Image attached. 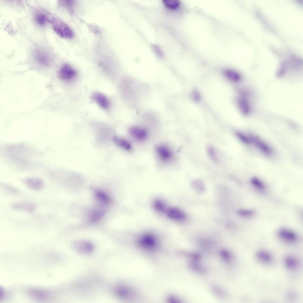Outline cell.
<instances>
[{
	"mask_svg": "<svg viewBox=\"0 0 303 303\" xmlns=\"http://www.w3.org/2000/svg\"><path fill=\"white\" fill-rule=\"evenodd\" d=\"M2 153L5 159L18 167L27 168L34 166L39 152L29 146L22 143L5 145Z\"/></svg>",
	"mask_w": 303,
	"mask_h": 303,
	"instance_id": "cell-1",
	"label": "cell"
},
{
	"mask_svg": "<svg viewBox=\"0 0 303 303\" xmlns=\"http://www.w3.org/2000/svg\"><path fill=\"white\" fill-rule=\"evenodd\" d=\"M53 29L60 37L66 39H71L74 36V33L69 26L60 19L53 17L50 19Z\"/></svg>",
	"mask_w": 303,
	"mask_h": 303,
	"instance_id": "cell-2",
	"label": "cell"
},
{
	"mask_svg": "<svg viewBox=\"0 0 303 303\" xmlns=\"http://www.w3.org/2000/svg\"><path fill=\"white\" fill-rule=\"evenodd\" d=\"M140 246L147 250H152L157 245V240L155 236L150 233L143 235L138 240Z\"/></svg>",
	"mask_w": 303,
	"mask_h": 303,
	"instance_id": "cell-3",
	"label": "cell"
},
{
	"mask_svg": "<svg viewBox=\"0 0 303 303\" xmlns=\"http://www.w3.org/2000/svg\"><path fill=\"white\" fill-rule=\"evenodd\" d=\"M76 70L68 64H64L60 67L58 75L60 79L65 81H69L73 79L77 75Z\"/></svg>",
	"mask_w": 303,
	"mask_h": 303,
	"instance_id": "cell-4",
	"label": "cell"
},
{
	"mask_svg": "<svg viewBox=\"0 0 303 303\" xmlns=\"http://www.w3.org/2000/svg\"><path fill=\"white\" fill-rule=\"evenodd\" d=\"M34 55L38 63L43 66L49 65L51 61V57L49 53L42 48H37L35 51Z\"/></svg>",
	"mask_w": 303,
	"mask_h": 303,
	"instance_id": "cell-5",
	"label": "cell"
},
{
	"mask_svg": "<svg viewBox=\"0 0 303 303\" xmlns=\"http://www.w3.org/2000/svg\"><path fill=\"white\" fill-rule=\"evenodd\" d=\"M22 182L29 188L34 191H39L44 186V183L41 179L36 177H28L22 180Z\"/></svg>",
	"mask_w": 303,
	"mask_h": 303,
	"instance_id": "cell-6",
	"label": "cell"
},
{
	"mask_svg": "<svg viewBox=\"0 0 303 303\" xmlns=\"http://www.w3.org/2000/svg\"><path fill=\"white\" fill-rule=\"evenodd\" d=\"M156 153L160 160L165 162L171 161L173 157L172 152L167 146L164 145H160L156 148Z\"/></svg>",
	"mask_w": 303,
	"mask_h": 303,
	"instance_id": "cell-7",
	"label": "cell"
},
{
	"mask_svg": "<svg viewBox=\"0 0 303 303\" xmlns=\"http://www.w3.org/2000/svg\"><path fill=\"white\" fill-rule=\"evenodd\" d=\"M129 132L132 137L138 141H144L146 139L148 136L147 130L142 127H132L130 128Z\"/></svg>",
	"mask_w": 303,
	"mask_h": 303,
	"instance_id": "cell-8",
	"label": "cell"
},
{
	"mask_svg": "<svg viewBox=\"0 0 303 303\" xmlns=\"http://www.w3.org/2000/svg\"><path fill=\"white\" fill-rule=\"evenodd\" d=\"M165 213L167 216L173 220L182 221L186 218L185 214L181 210L173 207L167 208Z\"/></svg>",
	"mask_w": 303,
	"mask_h": 303,
	"instance_id": "cell-9",
	"label": "cell"
},
{
	"mask_svg": "<svg viewBox=\"0 0 303 303\" xmlns=\"http://www.w3.org/2000/svg\"><path fill=\"white\" fill-rule=\"evenodd\" d=\"M249 138L250 142H252L262 152L267 155L271 153V149L270 147L260 138L254 136H250Z\"/></svg>",
	"mask_w": 303,
	"mask_h": 303,
	"instance_id": "cell-10",
	"label": "cell"
},
{
	"mask_svg": "<svg viewBox=\"0 0 303 303\" xmlns=\"http://www.w3.org/2000/svg\"><path fill=\"white\" fill-rule=\"evenodd\" d=\"M279 237L283 240L289 242L296 241L298 237L296 233L286 228H281L278 232Z\"/></svg>",
	"mask_w": 303,
	"mask_h": 303,
	"instance_id": "cell-11",
	"label": "cell"
},
{
	"mask_svg": "<svg viewBox=\"0 0 303 303\" xmlns=\"http://www.w3.org/2000/svg\"><path fill=\"white\" fill-rule=\"evenodd\" d=\"M74 247L78 251L83 253H90L93 251L94 249L92 244L86 241L75 242L74 244Z\"/></svg>",
	"mask_w": 303,
	"mask_h": 303,
	"instance_id": "cell-12",
	"label": "cell"
},
{
	"mask_svg": "<svg viewBox=\"0 0 303 303\" xmlns=\"http://www.w3.org/2000/svg\"><path fill=\"white\" fill-rule=\"evenodd\" d=\"M93 100L101 108L104 109H108L110 106L109 100L103 94L96 92L94 93L92 96Z\"/></svg>",
	"mask_w": 303,
	"mask_h": 303,
	"instance_id": "cell-13",
	"label": "cell"
},
{
	"mask_svg": "<svg viewBox=\"0 0 303 303\" xmlns=\"http://www.w3.org/2000/svg\"><path fill=\"white\" fill-rule=\"evenodd\" d=\"M13 207L17 210L31 212L35 209L36 205L32 202L23 201L19 202L14 204L13 205Z\"/></svg>",
	"mask_w": 303,
	"mask_h": 303,
	"instance_id": "cell-14",
	"label": "cell"
},
{
	"mask_svg": "<svg viewBox=\"0 0 303 303\" xmlns=\"http://www.w3.org/2000/svg\"><path fill=\"white\" fill-rule=\"evenodd\" d=\"M104 207H103V206H99L92 211L89 217V220L90 222L92 223H95L97 222L104 215L106 210Z\"/></svg>",
	"mask_w": 303,
	"mask_h": 303,
	"instance_id": "cell-15",
	"label": "cell"
},
{
	"mask_svg": "<svg viewBox=\"0 0 303 303\" xmlns=\"http://www.w3.org/2000/svg\"><path fill=\"white\" fill-rule=\"evenodd\" d=\"M236 101L241 112L244 115H248L250 111V107L246 99L243 97H239L237 99Z\"/></svg>",
	"mask_w": 303,
	"mask_h": 303,
	"instance_id": "cell-16",
	"label": "cell"
},
{
	"mask_svg": "<svg viewBox=\"0 0 303 303\" xmlns=\"http://www.w3.org/2000/svg\"><path fill=\"white\" fill-rule=\"evenodd\" d=\"M256 255L257 260L263 263H269L272 260L271 254L269 252L265 250H261L258 251Z\"/></svg>",
	"mask_w": 303,
	"mask_h": 303,
	"instance_id": "cell-17",
	"label": "cell"
},
{
	"mask_svg": "<svg viewBox=\"0 0 303 303\" xmlns=\"http://www.w3.org/2000/svg\"><path fill=\"white\" fill-rule=\"evenodd\" d=\"M34 20L36 23L40 26H43L48 22H50V19L44 12L38 11L34 14Z\"/></svg>",
	"mask_w": 303,
	"mask_h": 303,
	"instance_id": "cell-18",
	"label": "cell"
},
{
	"mask_svg": "<svg viewBox=\"0 0 303 303\" xmlns=\"http://www.w3.org/2000/svg\"><path fill=\"white\" fill-rule=\"evenodd\" d=\"M224 76L229 80L233 82H238L241 79V76L237 72L230 69H226L223 71Z\"/></svg>",
	"mask_w": 303,
	"mask_h": 303,
	"instance_id": "cell-19",
	"label": "cell"
},
{
	"mask_svg": "<svg viewBox=\"0 0 303 303\" xmlns=\"http://www.w3.org/2000/svg\"><path fill=\"white\" fill-rule=\"evenodd\" d=\"M112 139L116 144L125 150L130 151L131 149L130 144L126 140L116 136H113Z\"/></svg>",
	"mask_w": 303,
	"mask_h": 303,
	"instance_id": "cell-20",
	"label": "cell"
},
{
	"mask_svg": "<svg viewBox=\"0 0 303 303\" xmlns=\"http://www.w3.org/2000/svg\"><path fill=\"white\" fill-rule=\"evenodd\" d=\"M95 196L98 202L107 205L110 201L109 197L103 191L96 190L94 192Z\"/></svg>",
	"mask_w": 303,
	"mask_h": 303,
	"instance_id": "cell-21",
	"label": "cell"
},
{
	"mask_svg": "<svg viewBox=\"0 0 303 303\" xmlns=\"http://www.w3.org/2000/svg\"><path fill=\"white\" fill-rule=\"evenodd\" d=\"M284 264L287 267L290 269H294L298 267V261L294 257L288 255L284 259Z\"/></svg>",
	"mask_w": 303,
	"mask_h": 303,
	"instance_id": "cell-22",
	"label": "cell"
},
{
	"mask_svg": "<svg viewBox=\"0 0 303 303\" xmlns=\"http://www.w3.org/2000/svg\"><path fill=\"white\" fill-rule=\"evenodd\" d=\"M153 206L154 209L160 213L165 212L167 208L165 203L162 200L159 199L154 201Z\"/></svg>",
	"mask_w": 303,
	"mask_h": 303,
	"instance_id": "cell-23",
	"label": "cell"
},
{
	"mask_svg": "<svg viewBox=\"0 0 303 303\" xmlns=\"http://www.w3.org/2000/svg\"><path fill=\"white\" fill-rule=\"evenodd\" d=\"M163 3L166 8L170 10H175L177 9L180 4V2L178 1L175 0H163Z\"/></svg>",
	"mask_w": 303,
	"mask_h": 303,
	"instance_id": "cell-24",
	"label": "cell"
},
{
	"mask_svg": "<svg viewBox=\"0 0 303 303\" xmlns=\"http://www.w3.org/2000/svg\"><path fill=\"white\" fill-rule=\"evenodd\" d=\"M61 5L65 7L71 12H73V8L75 5V1L73 0H63L60 1Z\"/></svg>",
	"mask_w": 303,
	"mask_h": 303,
	"instance_id": "cell-25",
	"label": "cell"
},
{
	"mask_svg": "<svg viewBox=\"0 0 303 303\" xmlns=\"http://www.w3.org/2000/svg\"><path fill=\"white\" fill-rule=\"evenodd\" d=\"M129 291L127 288L123 286L118 287L115 290V292L117 295L121 297H126L128 295Z\"/></svg>",
	"mask_w": 303,
	"mask_h": 303,
	"instance_id": "cell-26",
	"label": "cell"
},
{
	"mask_svg": "<svg viewBox=\"0 0 303 303\" xmlns=\"http://www.w3.org/2000/svg\"><path fill=\"white\" fill-rule=\"evenodd\" d=\"M2 186L5 190L13 194H17L19 193L17 189L13 186L7 183H2Z\"/></svg>",
	"mask_w": 303,
	"mask_h": 303,
	"instance_id": "cell-27",
	"label": "cell"
},
{
	"mask_svg": "<svg viewBox=\"0 0 303 303\" xmlns=\"http://www.w3.org/2000/svg\"><path fill=\"white\" fill-rule=\"evenodd\" d=\"M252 185L257 188L262 190L265 188L264 184L259 179L256 178H253L251 180Z\"/></svg>",
	"mask_w": 303,
	"mask_h": 303,
	"instance_id": "cell-28",
	"label": "cell"
},
{
	"mask_svg": "<svg viewBox=\"0 0 303 303\" xmlns=\"http://www.w3.org/2000/svg\"><path fill=\"white\" fill-rule=\"evenodd\" d=\"M192 185L194 188L197 191L202 192L204 189V186L202 182L199 180H195L193 181Z\"/></svg>",
	"mask_w": 303,
	"mask_h": 303,
	"instance_id": "cell-29",
	"label": "cell"
},
{
	"mask_svg": "<svg viewBox=\"0 0 303 303\" xmlns=\"http://www.w3.org/2000/svg\"><path fill=\"white\" fill-rule=\"evenodd\" d=\"M236 134L237 137L243 142L246 144L251 143L249 138L245 135L239 132H236Z\"/></svg>",
	"mask_w": 303,
	"mask_h": 303,
	"instance_id": "cell-30",
	"label": "cell"
},
{
	"mask_svg": "<svg viewBox=\"0 0 303 303\" xmlns=\"http://www.w3.org/2000/svg\"><path fill=\"white\" fill-rule=\"evenodd\" d=\"M238 213L241 216H250L253 214V211L251 210L241 209L239 210Z\"/></svg>",
	"mask_w": 303,
	"mask_h": 303,
	"instance_id": "cell-31",
	"label": "cell"
},
{
	"mask_svg": "<svg viewBox=\"0 0 303 303\" xmlns=\"http://www.w3.org/2000/svg\"><path fill=\"white\" fill-rule=\"evenodd\" d=\"M207 152L210 157L214 161L217 160L214 149L212 147H209L207 148Z\"/></svg>",
	"mask_w": 303,
	"mask_h": 303,
	"instance_id": "cell-32",
	"label": "cell"
},
{
	"mask_svg": "<svg viewBox=\"0 0 303 303\" xmlns=\"http://www.w3.org/2000/svg\"><path fill=\"white\" fill-rule=\"evenodd\" d=\"M191 96L193 100L195 101H199L201 98L200 94L197 90H194L191 93Z\"/></svg>",
	"mask_w": 303,
	"mask_h": 303,
	"instance_id": "cell-33",
	"label": "cell"
},
{
	"mask_svg": "<svg viewBox=\"0 0 303 303\" xmlns=\"http://www.w3.org/2000/svg\"><path fill=\"white\" fill-rule=\"evenodd\" d=\"M154 50L155 52L157 54V55H158L159 56H162V52L161 51V49L159 47L157 46H154L153 47Z\"/></svg>",
	"mask_w": 303,
	"mask_h": 303,
	"instance_id": "cell-34",
	"label": "cell"
}]
</instances>
